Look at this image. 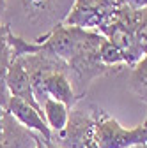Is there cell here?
I'll return each instance as SVG.
<instances>
[{
  "label": "cell",
  "instance_id": "obj_6",
  "mask_svg": "<svg viewBox=\"0 0 147 148\" xmlns=\"http://www.w3.org/2000/svg\"><path fill=\"white\" fill-rule=\"evenodd\" d=\"M44 90L48 99L59 101L62 104H66L69 109L75 108L76 102L80 101L75 94V88H73L69 78L66 72H50L44 78Z\"/></svg>",
  "mask_w": 147,
  "mask_h": 148
},
{
  "label": "cell",
  "instance_id": "obj_15",
  "mask_svg": "<svg viewBox=\"0 0 147 148\" xmlns=\"http://www.w3.org/2000/svg\"><path fill=\"white\" fill-rule=\"evenodd\" d=\"M6 7H7V0H0V21H2V18H4Z\"/></svg>",
  "mask_w": 147,
  "mask_h": 148
},
{
  "label": "cell",
  "instance_id": "obj_17",
  "mask_svg": "<svg viewBox=\"0 0 147 148\" xmlns=\"http://www.w3.org/2000/svg\"><path fill=\"white\" fill-rule=\"evenodd\" d=\"M135 148H147V143H144V145H140V146H135Z\"/></svg>",
  "mask_w": 147,
  "mask_h": 148
},
{
  "label": "cell",
  "instance_id": "obj_1",
  "mask_svg": "<svg viewBox=\"0 0 147 148\" xmlns=\"http://www.w3.org/2000/svg\"><path fill=\"white\" fill-rule=\"evenodd\" d=\"M75 0H7L2 23L16 35L43 42L44 37L66 21Z\"/></svg>",
  "mask_w": 147,
  "mask_h": 148
},
{
  "label": "cell",
  "instance_id": "obj_5",
  "mask_svg": "<svg viewBox=\"0 0 147 148\" xmlns=\"http://www.w3.org/2000/svg\"><path fill=\"white\" fill-rule=\"evenodd\" d=\"M6 88L9 92L11 97H18L25 102H28L30 106H34L35 109L43 111V108L37 104L32 92V85H30V78L25 71V67L20 64V60H12L7 71V78H6Z\"/></svg>",
  "mask_w": 147,
  "mask_h": 148
},
{
  "label": "cell",
  "instance_id": "obj_10",
  "mask_svg": "<svg viewBox=\"0 0 147 148\" xmlns=\"http://www.w3.org/2000/svg\"><path fill=\"white\" fill-rule=\"evenodd\" d=\"M99 60L108 69L110 67H117V65H126V60H124L122 51L114 42H110L106 37H105V41L99 46Z\"/></svg>",
  "mask_w": 147,
  "mask_h": 148
},
{
  "label": "cell",
  "instance_id": "obj_13",
  "mask_svg": "<svg viewBox=\"0 0 147 148\" xmlns=\"http://www.w3.org/2000/svg\"><path fill=\"white\" fill-rule=\"evenodd\" d=\"M99 2H101V5H105V7H114V5L124 4V0H99Z\"/></svg>",
  "mask_w": 147,
  "mask_h": 148
},
{
  "label": "cell",
  "instance_id": "obj_16",
  "mask_svg": "<svg viewBox=\"0 0 147 148\" xmlns=\"http://www.w3.org/2000/svg\"><path fill=\"white\" fill-rule=\"evenodd\" d=\"M44 146H46V148H60V146L55 145L53 141H46V139H44Z\"/></svg>",
  "mask_w": 147,
  "mask_h": 148
},
{
  "label": "cell",
  "instance_id": "obj_12",
  "mask_svg": "<svg viewBox=\"0 0 147 148\" xmlns=\"http://www.w3.org/2000/svg\"><path fill=\"white\" fill-rule=\"evenodd\" d=\"M124 4H126L128 7L138 11V9H145V7H147V0H124Z\"/></svg>",
  "mask_w": 147,
  "mask_h": 148
},
{
  "label": "cell",
  "instance_id": "obj_14",
  "mask_svg": "<svg viewBox=\"0 0 147 148\" xmlns=\"http://www.w3.org/2000/svg\"><path fill=\"white\" fill-rule=\"evenodd\" d=\"M35 148H46L44 146V139L39 134H35Z\"/></svg>",
  "mask_w": 147,
  "mask_h": 148
},
{
  "label": "cell",
  "instance_id": "obj_18",
  "mask_svg": "<svg viewBox=\"0 0 147 148\" xmlns=\"http://www.w3.org/2000/svg\"><path fill=\"white\" fill-rule=\"evenodd\" d=\"M144 127H145V129H147V118H145V122H144Z\"/></svg>",
  "mask_w": 147,
  "mask_h": 148
},
{
  "label": "cell",
  "instance_id": "obj_8",
  "mask_svg": "<svg viewBox=\"0 0 147 148\" xmlns=\"http://www.w3.org/2000/svg\"><path fill=\"white\" fill-rule=\"evenodd\" d=\"M43 115H44V120L51 131V136H53V134L62 132L66 129L67 120H69V108L59 101L48 99L43 104Z\"/></svg>",
  "mask_w": 147,
  "mask_h": 148
},
{
  "label": "cell",
  "instance_id": "obj_11",
  "mask_svg": "<svg viewBox=\"0 0 147 148\" xmlns=\"http://www.w3.org/2000/svg\"><path fill=\"white\" fill-rule=\"evenodd\" d=\"M135 39L142 55L147 57V7L138 9L137 12V25H135Z\"/></svg>",
  "mask_w": 147,
  "mask_h": 148
},
{
  "label": "cell",
  "instance_id": "obj_4",
  "mask_svg": "<svg viewBox=\"0 0 147 148\" xmlns=\"http://www.w3.org/2000/svg\"><path fill=\"white\" fill-rule=\"evenodd\" d=\"M76 27H67V25H57L46 37L43 44V51L60 58L62 62H69L73 58V53L76 48Z\"/></svg>",
  "mask_w": 147,
  "mask_h": 148
},
{
  "label": "cell",
  "instance_id": "obj_3",
  "mask_svg": "<svg viewBox=\"0 0 147 148\" xmlns=\"http://www.w3.org/2000/svg\"><path fill=\"white\" fill-rule=\"evenodd\" d=\"M6 111L11 116H14V120L20 122L25 129L39 134L46 141L51 139V131H50V127H48V123L44 120L43 111L35 109L28 102L18 99V97H11V95H9V101L6 104Z\"/></svg>",
  "mask_w": 147,
  "mask_h": 148
},
{
  "label": "cell",
  "instance_id": "obj_7",
  "mask_svg": "<svg viewBox=\"0 0 147 148\" xmlns=\"http://www.w3.org/2000/svg\"><path fill=\"white\" fill-rule=\"evenodd\" d=\"M7 35H9V27L0 21V106L2 108H6L9 101V92L6 88V78H7L9 65L12 62Z\"/></svg>",
  "mask_w": 147,
  "mask_h": 148
},
{
  "label": "cell",
  "instance_id": "obj_9",
  "mask_svg": "<svg viewBox=\"0 0 147 148\" xmlns=\"http://www.w3.org/2000/svg\"><path fill=\"white\" fill-rule=\"evenodd\" d=\"M130 90L147 104V57H144L130 72Z\"/></svg>",
  "mask_w": 147,
  "mask_h": 148
},
{
  "label": "cell",
  "instance_id": "obj_2",
  "mask_svg": "<svg viewBox=\"0 0 147 148\" xmlns=\"http://www.w3.org/2000/svg\"><path fill=\"white\" fill-rule=\"evenodd\" d=\"M147 143V129L142 125L126 129L103 109L96 115V145L98 148H135Z\"/></svg>",
  "mask_w": 147,
  "mask_h": 148
}]
</instances>
